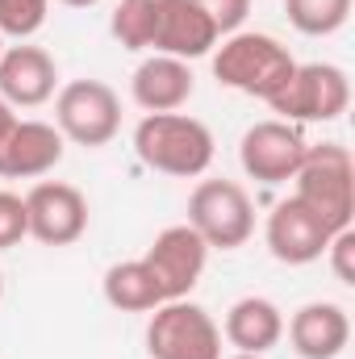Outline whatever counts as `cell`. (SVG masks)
Masks as SVG:
<instances>
[{"mask_svg": "<svg viewBox=\"0 0 355 359\" xmlns=\"http://www.w3.org/2000/svg\"><path fill=\"white\" fill-rule=\"evenodd\" d=\"M134 151L151 172L192 180L213 163V134L184 113H147L134 130Z\"/></svg>", "mask_w": 355, "mask_h": 359, "instance_id": "cell-1", "label": "cell"}, {"mask_svg": "<svg viewBox=\"0 0 355 359\" xmlns=\"http://www.w3.org/2000/svg\"><path fill=\"white\" fill-rule=\"evenodd\" d=\"M297 201L309 205L330 234L347 230L355 217V163L351 151L339 142H322V147H305V159L297 168Z\"/></svg>", "mask_w": 355, "mask_h": 359, "instance_id": "cell-2", "label": "cell"}, {"mask_svg": "<svg viewBox=\"0 0 355 359\" xmlns=\"http://www.w3.org/2000/svg\"><path fill=\"white\" fill-rule=\"evenodd\" d=\"M293 55L267 38V34H230L217 55H213V76L217 84L234 92H247V96H260V100H272L276 92L288 84L293 76Z\"/></svg>", "mask_w": 355, "mask_h": 359, "instance_id": "cell-3", "label": "cell"}, {"mask_svg": "<svg viewBox=\"0 0 355 359\" xmlns=\"http://www.w3.org/2000/svg\"><path fill=\"white\" fill-rule=\"evenodd\" d=\"M188 226L213 251H234L255 230V205L234 180H201L188 196Z\"/></svg>", "mask_w": 355, "mask_h": 359, "instance_id": "cell-4", "label": "cell"}, {"mask_svg": "<svg viewBox=\"0 0 355 359\" xmlns=\"http://www.w3.org/2000/svg\"><path fill=\"white\" fill-rule=\"evenodd\" d=\"M151 359H222L217 322L192 301H163L147 326Z\"/></svg>", "mask_w": 355, "mask_h": 359, "instance_id": "cell-5", "label": "cell"}, {"mask_svg": "<svg viewBox=\"0 0 355 359\" xmlns=\"http://www.w3.org/2000/svg\"><path fill=\"white\" fill-rule=\"evenodd\" d=\"M267 104L288 121H335L351 104V84H347V72L335 63H305V67L297 63L288 84Z\"/></svg>", "mask_w": 355, "mask_h": 359, "instance_id": "cell-6", "label": "cell"}, {"mask_svg": "<svg viewBox=\"0 0 355 359\" xmlns=\"http://www.w3.org/2000/svg\"><path fill=\"white\" fill-rule=\"evenodd\" d=\"M59 134L76 147H105L121 130V100L105 80H72L55 100Z\"/></svg>", "mask_w": 355, "mask_h": 359, "instance_id": "cell-7", "label": "cell"}, {"mask_svg": "<svg viewBox=\"0 0 355 359\" xmlns=\"http://www.w3.org/2000/svg\"><path fill=\"white\" fill-rule=\"evenodd\" d=\"M25 213H29V234L42 247H72L88 230V196L63 180L34 184L25 196Z\"/></svg>", "mask_w": 355, "mask_h": 359, "instance_id": "cell-8", "label": "cell"}, {"mask_svg": "<svg viewBox=\"0 0 355 359\" xmlns=\"http://www.w3.org/2000/svg\"><path fill=\"white\" fill-rule=\"evenodd\" d=\"M205 259H209V247H205V238L188 222L184 226H168L151 243V251L142 255V264L155 271V280H159L168 301H184L196 288V280L205 271Z\"/></svg>", "mask_w": 355, "mask_h": 359, "instance_id": "cell-9", "label": "cell"}, {"mask_svg": "<svg viewBox=\"0 0 355 359\" xmlns=\"http://www.w3.org/2000/svg\"><path fill=\"white\" fill-rule=\"evenodd\" d=\"M239 159L243 172L260 184H288L305 159V138L288 121H260L243 134Z\"/></svg>", "mask_w": 355, "mask_h": 359, "instance_id": "cell-10", "label": "cell"}, {"mask_svg": "<svg viewBox=\"0 0 355 359\" xmlns=\"http://www.w3.org/2000/svg\"><path fill=\"white\" fill-rule=\"evenodd\" d=\"M330 238L335 234L326 230V222L309 205H301L297 196L280 201L272 209V217H267V251L280 264H288V268H301V264L322 259V251H326Z\"/></svg>", "mask_w": 355, "mask_h": 359, "instance_id": "cell-11", "label": "cell"}, {"mask_svg": "<svg viewBox=\"0 0 355 359\" xmlns=\"http://www.w3.org/2000/svg\"><path fill=\"white\" fill-rule=\"evenodd\" d=\"M155 4H159V21H155V50L159 55L201 59L222 38L196 0H155Z\"/></svg>", "mask_w": 355, "mask_h": 359, "instance_id": "cell-12", "label": "cell"}, {"mask_svg": "<svg viewBox=\"0 0 355 359\" xmlns=\"http://www.w3.org/2000/svg\"><path fill=\"white\" fill-rule=\"evenodd\" d=\"M63 134L46 121H17L13 134L0 147V176L4 180H34L59 168L63 159Z\"/></svg>", "mask_w": 355, "mask_h": 359, "instance_id": "cell-13", "label": "cell"}, {"mask_svg": "<svg viewBox=\"0 0 355 359\" xmlns=\"http://www.w3.org/2000/svg\"><path fill=\"white\" fill-rule=\"evenodd\" d=\"M59 84V67L42 46H13L0 55V96L8 104H46Z\"/></svg>", "mask_w": 355, "mask_h": 359, "instance_id": "cell-14", "label": "cell"}, {"mask_svg": "<svg viewBox=\"0 0 355 359\" xmlns=\"http://www.w3.org/2000/svg\"><path fill=\"white\" fill-rule=\"evenodd\" d=\"M288 343L301 359H339L351 343V322L339 305L314 301L301 305L288 322Z\"/></svg>", "mask_w": 355, "mask_h": 359, "instance_id": "cell-15", "label": "cell"}, {"mask_svg": "<svg viewBox=\"0 0 355 359\" xmlns=\"http://www.w3.org/2000/svg\"><path fill=\"white\" fill-rule=\"evenodd\" d=\"M130 92H134L138 109H147V113H176V109L188 104V96H192V72H188L184 59L155 55V59H147L134 72Z\"/></svg>", "mask_w": 355, "mask_h": 359, "instance_id": "cell-16", "label": "cell"}, {"mask_svg": "<svg viewBox=\"0 0 355 359\" xmlns=\"http://www.w3.org/2000/svg\"><path fill=\"white\" fill-rule=\"evenodd\" d=\"M226 339L243 355H267L284 339V318L267 297H243L226 313Z\"/></svg>", "mask_w": 355, "mask_h": 359, "instance_id": "cell-17", "label": "cell"}, {"mask_svg": "<svg viewBox=\"0 0 355 359\" xmlns=\"http://www.w3.org/2000/svg\"><path fill=\"white\" fill-rule=\"evenodd\" d=\"M105 301L113 309H121V313H151L168 297H163L155 271L147 268L142 259H130V264H113L105 271Z\"/></svg>", "mask_w": 355, "mask_h": 359, "instance_id": "cell-18", "label": "cell"}, {"mask_svg": "<svg viewBox=\"0 0 355 359\" xmlns=\"http://www.w3.org/2000/svg\"><path fill=\"white\" fill-rule=\"evenodd\" d=\"M155 21H159L155 0H121L109 17V29L126 50H147L155 46Z\"/></svg>", "mask_w": 355, "mask_h": 359, "instance_id": "cell-19", "label": "cell"}, {"mask_svg": "<svg viewBox=\"0 0 355 359\" xmlns=\"http://www.w3.org/2000/svg\"><path fill=\"white\" fill-rule=\"evenodd\" d=\"M284 13H288V21H293L301 34L326 38V34H335V29L347 25L351 0H284Z\"/></svg>", "mask_w": 355, "mask_h": 359, "instance_id": "cell-20", "label": "cell"}, {"mask_svg": "<svg viewBox=\"0 0 355 359\" xmlns=\"http://www.w3.org/2000/svg\"><path fill=\"white\" fill-rule=\"evenodd\" d=\"M51 0H0V34L8 38H29L42 29Z\"/></svg>", "mask_w": 355, "mask_h": 359, "instance_id": "cell-21", "label": "cell"}, {"mask_svg": "<svg viewBox=\"0 0 355 359\" xmlns=\"http://www.w3.org/2000/svg\"><path fill=\"white\" fill-rule=\"evenodd\" d=\"M25 234H29L25 201H21V196H13V192H0V251L17 247Z\"/></svg>", "mask_w": 355, "mask_h": 359, "instance_id": "cell-22", "label": "cell"}, {"mask_svg": "<svg viewBox=\"0 0 355 359\" xmlns=\"http://www.w3.org/2000/svg\"><path fill=\"white\" fill-rule=\"evenodd\" d=\"M196 4L205 8V17L213 21L217 34H234L251 13V0H196Z\"/></svg>", "mask_w": 355, "mask_h": 359, "instance_id": "cell-23", "label": "cell"}, {"mask_svg": "<svg viewBox=\"0 0 355 359\" xmlns=\"http://www.w3.org/2000/svg\"><path fill=\"white\" fill-rule=\"evenodd\" d=\"M326 251H330V268L335 276L343 280V284H355V230H339L330 243H326Z\"/></svg>", "mask_w": 355, "mask_h": 359, "instance_id": "cell-24", "label": "cell"}, {"mask_svg": "<svg viewBox=\"0 0 355 359\" xmlns=\"http://www.w3.org/2000/svg\"><path fill=\"white\" fill-rule=\"evenodd\" d=\"M13 126H17V113H13V104L0 96V147H4V138L13 134Z\"/></svg>", "mask_w": 355, "mask_h": 359, "instance_id": "cell-25", "label": "cell"}, {"mask_svg": "<svg viewBox=\"0 0 355 359\" xmlns=\"http://www.w3.org/2000/svg\"><path fill=\"white\" fill-rule=\"evenodd\" d=\"M59 4H67V8H92V4H100V0H59Z\"/></svg>", "mask_w": 355, "mask_h": 359, "instance_id": "cell-26", "label": "cell"}, {"mask_svg": "<svg viewBox=\"0 0 355 359\" xmlns=\"http://www.w3.org/2000/svg\"><path fill=\"white\" fill-rule=\"evenodd\" d=\"M234 359H264V355H243V351H239V355H234Z\"/></svg>", "mask_w": 355, "mask_h": 359, "instance_id": "cell-27", "label": "cell"}, {"mask_svg": "<svg viewBox=\"0 0 355 359\" xmlns=\"http://www.w3.org/2000/svg\"><path fill=\"white\" fill-rule=\"evenodd\" d=\"M0 297H4V280H0Z\"/></svg>", "mask_w": 355, "mask_h": 359, "instance_id": "cell-28", "label": "cell"}, {"mask_svg": "<svg viewBox=\"0 0 355 359\" xmlns=\"http://www.w3.org/2000/svg\"><path fill=\"white\" fill-rule=\"evenodd\" d=\"M0 55H4V46H0Z\"/></svg>", "mask_w": 355, "mask_h": 359, "instance_id": "cell-29", "label": "cell"}]
</instances>
